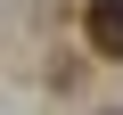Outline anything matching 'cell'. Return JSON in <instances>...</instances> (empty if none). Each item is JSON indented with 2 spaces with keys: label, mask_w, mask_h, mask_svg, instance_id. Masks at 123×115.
Segmentation results:
<instances>
[{
  "label": "cell",
  "mask_w": 123,
  "mask_h": 115,
  "mask_svg": "<svg viewBox=\"0 0 123 115\" xmlns=\"http://www.w3.org/2000/svg\"><path fill=\"white\" fill-rule=\"evenodd\" d=\"M82 33H90V49L115 66V58H123V0H90V8H82Z\"/></svg>",
  "instance_id": "obj_1"
}]
</instances>
